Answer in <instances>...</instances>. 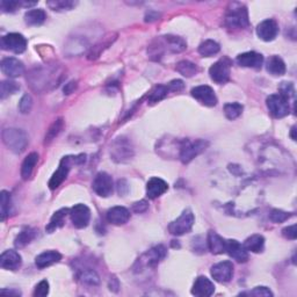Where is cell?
<instances>
[{
  "instance_id": "52a82bcc",
  "label": "cell",
  "mask_w": 297,
  "mask_h": 297,
  "mask_svg": "<svg viewBox=\"0 0 297 297\" xmlns=\"http://www.w3.org/2000/svg\"><path fill=\"white\" fill-rule=\"evenodd\" d=\"M195 217L190 209H186L182 211V214L179 217L168 225V231L173 234V236H182L192 230Z\"/></svg>"
},
{
  "instance_id": "ee69618b",
  "label": "cell",
  "mask_w": 297,
  "mask_h": 297,
  "mask_svg": "<svg viewBox=\"0 0 297 297\" xmlns=\"http://www.w3.org/2000/svg\"><path fill=\"white\" fill-rule=\"evenodd\" d=\"M291 216L292 215L290 214V212L282 211V210H280V209H273L269 214V218H270V221L274 223H282V222L287 221L288 218H290Z\"/></svg>"
},
{
  "instance_id": "f1b7e54d",
  "label": "cell",
  "mask_w": 297,
  "mask_h": 297,
  "mask_svg": "<svg viewBox=\"0 0 297 297\" xmlns=\"http://www.w3.org/2000/svg\"><path fill=\"white\" fill-rule=\"evenodd\" d=\"M243 245L247 252L260 253L263 251V247H265V238L261 234H253L245 240Z\"/></svg>"
},
{
  "instance_id": "7a4b0ae2",
  "label": "cell",
  "mask_w": 297,
  "mask_h": 297,
  "mask_svg": "<svg viewBox=\"0 0 297 297\" xmlns=\"http://www.w3.org/2000/svg\"><path fill=\"white\" fill-rule=\"evenodd\" d=\"M56 69L38 68L33 70L27 77L29 85L36 92H43L49 86H57L58 79L56 78Z\"/></svg>"
},
{
  "instance_id": "44dd1931",
  "label": "cell",
  "mask_w": 297,
  "mask_h": 297,
  "mask_svg": "<svg viewBox=\"0 0 297 297\" xmlns=\"http://www.w3.org/2000/svg\"><path fill=\"white\" fill-rule=\"evenodd\" d=\"M21 263H23V259L17 251L9 250L0 255V266L4 269L17 270L21 267Z\"/></svg>"
},
{
  "instance_id": "8992f818",
  "label": "cell",
  "mask_w": 297,
  "mask_h": 297,
  "mask_svg": "<svg viewBox=\"0 0 297 297\" xmlns=\"http://www.w3.org/2000/svg\"><path fill=\"white\" fill-rule=\"evenodd\" d=\"M111 156L116 163H126L134 156V148L126 137H119L111 146Z\"/></svg>"
},
{
  "instance_id": "f35d334b",
  "label": "cell",
  "mask_w": 297,
  "mask_h": 297,
  "mask_svg": "<svg viewBox=\"0 0 297 297\" xmlns=\"http://www.w3.org/2000/svg\"><path fill=\"white\" fill-rule=\"evenodd\" d=\"M64 128V121L63 119H57L55 122L51 124L49 129H48L47 134H46V141H45V144H49L54 141L55 138H56L62 130H63Z\"/></svg>"
},
{
  "instance_id": "6f0895ef",
  "label": "cell",
  "mask_w": 297,
  "mask_h": 297,
  "mask_svg": "<svg viewBox=\"0 0 297 297\" xmlns=\"http://www.w3.org/2000/svg\"><path fill=\"white\" fill-rule=\"evenodd\" d=\"M295 133H296V127H292V128H291V131H290V136H291V138H292V141H296Z\"/></svg>"
},
{
  "instance_id": "e575fe53",
  "label": "cell",
  "mask_w": 297,
  "mask_h": 297,
  "mask_svg": "<svg viewBox=\"0 0 297 297\" xmlns=\"http://www.w3.org/2000/svg\"><path fill=\"white\" fill-rule=\"evenodd\" d=\"M175 70H177L180 75L186 77V78H190V77L195 76L196 73L199 72V68H197V65L192 63V62L189 61L179 62L177 67H175Z\"/></svg>"
},
{
  "instance_id": "ac0fdd59",
  "label": "cell",
  "mask_w": 297,
  "mask_h": 297,
  "mask_svg": "<svg viewBox=\"0 0 297 297\" xmlns=\"http://www.w3.org/2000/svg\"><path fill=\"white\" fill-rule=\"evenodd\" d=\"M225 253H228L231 258L237 260L238 262H245L248 260V253L246 248L239 241L234 239L225 240Z\"/></svg>"
},
{
  "instance_id": "8d00e7d4",
  "label": "cell",
  "mask_w": 297,
  "mask_h": 297,
  "mask_svg": "<svg viewBox=\"0 0 297 297\" xmlns=\"http://www.w3.org/2000/svg\"><path fill=\"white\" fill-rule=\"evenodd\" d=\"M11 208H12L11 194L6 192V190H3L0 193V215H2V221H5L7 216H10Z\"/></svg>"
},
{
  "instance_id": "7c38bea8",
  "label": "cell",
  "mask_w": 297,
  "mask_h": 297,
  "mask_svg": "<svg viewBox=\"0 0 297 297\" xmlns=\"http://www.w3.org/2000/svg\"><path fill=\"white\" fill-rule=\"evenodd\" d=\"M70 217H71L72 224L77 229H84L89 225L91 219V210L85 204H76L69 211Z\"/></svg>"
},
{
  "instance_id": "603a6c76",
  "label": "cell",
  "mask_w": 297,
  "mask_h": 297,
  "mask_svg": "<svg viewBox=\"0 0 297 297\" xmlns=\"http://www.w3.org/2000/svg\"><path fill=\"white\" fill-rule=\"evenodd\" d=\"M168 189V185L166 181H164L160 178H151L146 185V195L149 199H157L163 195Z\"/></svg>"
},
{
  "instance_id": "74e56055",
  "label": "cell",
  "mask_w": 297,
  "mask_h": 297,
  "mask_svg": "<svg viewBox=\"0 0 297 297\" xmlns=\"http://www.w3.org/2000/svg\"><path fill=\"white\" fill-rule=\"evenodd\" d=\"M20 90V85L13 80H4V82L0 84V98L2 100L6 99L10 95L16 94L18 91Z\"/></svg>"
},
{
  "instance_id": "5b68a950",
  "label": "cell",
  "mask_w": 297,
  "mask_h": 297,
  "mask_svg": "<svg viewBox=\"0 0 297 297\" xmlns=\"http://www.w3.org/2000/svg\"><path fill=\"white\" fill-rule=\"evenodd\" d=\"M209 146V142L204 141V139H196V141H186L181 142L180 145V155L179 158L183 164H188L192 161L195 157L201 155L204 150Z\"/></svg>"
},
{
  "instance_id": "8fae6325",
  "label": "cell",
  "mask_w": 297,
  "mask_h": 297,
  "mask_svg": "<svg viewBox=\"0 0 297 297\" xmlns=\"http://www.w3.org/2000/svg\"><path fill=\"white\" fill-rule=\"evenodd\" d=\"M72 163H75V157L67 156L64 157V158H62L57 171L55 172L53 177H51V179L49 180V188L51 190H55L56 188H58V187L63 183L65 179H67Z\"/></svg>"
},
{
  "instance_id": "30bf717a",
  "label": "cell",
  "mask_w": 297,
  "mask_h": 297,
  "mask_svg": "<svg viewBox=\"0 0 297 297\" xmlns=\"http://www.w3.org/2000/svg\"><path fill=\"white\" fill-rule=\"evenodd\" d=\"M230 70H231V61L229 58H222L218 62L212 65L209 69V75L211 80H214L216 84H224L229 82L230 79Z\"/></svg>"
},
{
  "instance_id": "60d3db41",
  "label": "cell",
  "mask_w": 297,
  "mask_h": 297,
  "mask_svg": "<svg viewBox=\"0 0 297 297\" xmlns=\"http://www.w3.org/2000/svg\"><path fill=\"white\" fill-rule=\"evenodd\" d=\"M168 87L165 86V85H158L156 86L155 89L151 91V93L149 94L148 97V104L150 105H155L157 102H159L165 99L167 93H168Z\"/></svg>"
},
{
  "instance_id": "c3c4849f",
  "label": "cell",
  "mask_w": 297,
  "mask_h": 297,
  "mask_svg": "<svg viewBox=\"0 0 297 297\" xmlns=\"http://www.w3.org/2000/svg\"><path fill=\"white\" fill-rule=\"evenodd\" d=\"M280 92L281 95H283L284 98H287L289 100V98H292L295 95V90L294 86H292L291 83H281L280 85Z\"/></svg>"
},
{
  "instance_id": "d4e9b609",
  "label": "cell",
  "mask_w": 297,
  "mask_h": 297,
  "mask_svg": "<svg viewBox=\"0 0 297 297\" xmlns=\"http://www.w3.org/2000/svg\"><path fill=\"white\" fill-rule=\"evenodd\" d=\"M62 259V255L60 252L57 251H46L41 253V254L36 256L35 259V263L36 266L39 267L40 269L46 268V267H49L54 263L60 262Z\"/></svg>"
},
{
  "instance_id": "7bdbcfd3",
  "label": "cell",
  "mask_w": 297,
  "mask_h": 297,
  "mask_svg": "<svg viewBox=\"0 0 297 297\" xmlns=\"http://www.w3.org/2000/svg\"><path fill=\"white\" fill-rule=\"evenodd\" d=\"M20 7H24V0H20V2H18V0H3L0 3V9L5 13H13L17 10H19Z\"/></svg>"
},
{
  "instance_id": "9c48e42d",
  "label": "cell",
  "mask_w": 297,
  "mask_h": 297,
  "mask_svg": "<svg viewBox=\"0 0 297 297\" xmlns=\"http://www.w3.org/2000/svg\"><path fill=\"white\" fill-rule=\"evenodd\" d=\"M3 50L13 51L14 54H23L27 49V40L24 35L18 34V33H11L3 36L0 41Z\"/></svg>"
},
{
  "instance_id": "5bb4252c",
  "label": "cell",
  "mask_w": 297,
  "mask_h": 297,
  "mask_svg": "<svg viewBox=\"0 0 297 297\" xmlns=\"http://www.w3.org/2000/svg\"><path fill=\"white\" fill-rule=\"evenodd\" d=\"M190 93L194 99H196L200 104L207 106V107H214L217 105V97L210 86H196L190 91Z\"/></svg>"
},
{
  "instance_id": "d6a6232c",
  "label": "cell",
  "mask_w": 297,
  "mask_h": 297,
  "mask_svg": "<svg viewBox=\"0 0 297 297\" xmlns=\"http://www.w3.org/2000/svg\"><path fill=\"white\" fill-rule=\"evenodd\" d=\"M221 47L214 40H206L199 47V54L202 57H212L219 53Z\"/></svg>"
},
{
  "instance_id": "f546056e",
  "label": "cell",
  "mask_w": 297,
  "mask_h": 297,
  "mask_svg": "<svg viewBox=\"0 0 297 297\" xmlns=\"http://www.w3.org/2000/svg\"><path fill=\"white\" fill-rule=\"evenodd\" d=\"M47 19V14L43 10H31L25 14V23L28 26H41Z\"/></svg>"
},
{
  "instance_id": "f5cc1de1",
  "label": "cell",
  "mask_w": 297,
  "mask_h": 297,
  "mask_svg": "<svg viewBox=\"0 0 297 297\" xmlns=\"http://www.w3.org/2000/svg\"><path fill=\"white\" fill-rule=\"evenodd\" d=\"M160 17L158 12H155V11H149L145 14V21L146 23H152V21H156Z\"/></svg>"
},
{
  "instance_id": "f907efd6",
  "label": "cell",
  "mask_w": 297,
  "mask_h": 297,
  "mask_svg": "<svg viewBox=\"0 0 297 297\" xmlns=\"http://www.w3.org/2000/svg\"><path fill=\"white\" fill-rule=\"evenodd\" d=\"M282 234L285 238H288V239H291V240H295L296 237H297V230H296V225H290V226H287V228H284L282 230Z\"/></svg>"
},
{
  "instance_id": "2e32d148",
  "label": "cell",
  "mask_w": 297,
  "mask_h": 297,
  "mask_svg": "<svg viewBox=\"0 0 297 297\" xmlns=\"http://www.w3.org/2000/svg\"><path fill=\"white\" fill-rule=\"evenodd\" d=\"M0 68H2L4 75L10 77V78H17V77L24 75L25 72V65L23 62L14 57L4 58Z\"/></svg>"
},
{
  "instance_id": "bcb514c9",
  "label": "cell",
  "mask_w": 297,
  "mask_h": 297,
  "mask_svg": "<svg viewBox=\"0 0 297 297\" xmlns=\"http://www.w3.org/2000/svg\"><path fill=\"white\" fill-rule=\"evenodd\" d=\"M240 295H252V296H258V297H272L273 292L269 290V288L267 287H255L253 290L250 292H243Z\"/></svg>"
},
{
  "instance_id": "4dcf8cb0",
  "label": "cell",
  "mask_w": 297,
  "mask_h": 297,
  "mask_svg": "<svg viewBox=\"0 0 297 297\" xmlns=\"http://www.w3.org/2000/svg\"><path fill=\"white\" fill-rule=\"evenodd\" d=\"M267 71L273 76H282L285 73V64L281 57L272 56L267 61Z\"/></svg>"
},
{
  "instance_id": "b9f144b4",
  "label": "cell",
  "mask_w": 297,
  "mask_h": 297,
  "mask_svg": "<svg viewBox=\"0 0 297 297\" xmlns=\"http://www.w3.org/2000/svg\"><path fill=\"white\" fill-rule=\"evenodd\" d=\"M243 105L238 104V102H231V104H226L224 106V114L226 119L229 120H236L243 113Z\"/></svg>"
},
{
  "instance_id": "d590c367",
  "label": "cell",
  "mask_w": 297,
  "mask_h": 297,
  "mask_svg": "<svg viewBox=\"0 0 297 297\" xmlns=\"http://www.w3.org/2000/svg\"><path fill=\"white\" fill-rule=\"evenodd\" d=\"M47 6L50 10L56 11V12H63V11H71L77 6V2L73 0H51L47 2Z\"/></svg>"
},
{
  "instance_id": "681fc988",
  "label": "cell",
  "mask_w": 297,
  "mask_h": 297,
  "mask_svg": "<svg viewBox=\"0 0 297 297\" xmlns=\"http://www.w3.org/2000/svg\"><path fill=\"white\" fill-rule=\"evenodd\" d=\"M149 208V203L146 202L145 200H141L138 202H135L133 204V211L136 212V214H142V212H145Z\"/></svg>"
},
{
  "instance_id": "ba28073f",
  "label": "cell",
  "mask_w": 297,
  "mask_h": 297,
  "mask_svg": "<svg viewBox=\"0 0 297 297\" xmlns=\"http://www.w3.org/2000/svg\"><path fill=\"white\" fill-rule=\"evenodd\" d=\"M266 104L269 113L275 119H282V117L289 115V113H290L289 100L280 93L269 95L267 98Z\"/></svg>"
},
{
  "instance_id": "3957f363",
  "label": "cell",
  "mask_w": 297,
  "mask_h": 297,
  "mask_svg": "<svg viewBox=\"0 0 297 297\" xmlns=\"http://www.w3.org/2000/svg\"><path fill=\"white\" fill-rule=\"evenodd\" d=\"M225 26L231 29H243L250 25L246 6L240 3H231L224 18Z\"/></svg>"
},
{
  "instance_id": "7402d4cb",
  "label": "cell",
  "mask_w": 297,
  "mask_h": 297,
  "mask_svg": "<svg viewBox=\"0 0 297 297\" xmlns=\"http://www.w3.org/2000/svg\"><path fill=\"white\" fill-rule=\"evenodd\" d=\"M107 221L114 225H123L130 219V211L124 207H113L107 211Z\"/></svg>"
},
{
  "instance_id": "11a10c76",
  "label": "cell",
  "mask_w": 297,
  "mask_h": 297,
  "mask_svg": "<svg viewBox=\"0 0 297 297\" xmlns=\"http://www.w3.org/2000/svg\"><path fill=\"white\" fill-rule=\"evenodd\" d=\"M77 89V82H75V80H72V82L68 83L67 85H65L64 87V93L65 94H71L73 91H75Z\"/></svg>"
},
{
  "instance_id": "9a60e30c",
  "label": "cell",
  "mask_w": 297,
  "mask_h": 297,
  "mask_svg": "<svg viewBox=\"0 0 297 297\" xmlns=\"http://www.w3.org/2000/svg\"><path fill=\"white\" fill-rule=\"evenodd\" d=\"M211 276L214 280L221 283H226L231 281L233 276V265L231 261H222L211 267Z\"/></svg>"
},
{
  "instance_id": "277c9868",
  "label": "cell",
  "mask_w": 297,
  "mask_h": 297,
  "mask_svg": "<svg viewBox=\"0 0 297 297\" xmlns=\"http://www.w3.org/2000/svg\"><path fill=\"white\" fill-rule=\"evenodd\" d=\"M3 142L12 152L21 153L27 148L29 138L24 130L10 128L3 131Z\"/></svg>"
},
{
  "instance_id": "484cf974",
  "label": "cell",
  "mask_w": 297,
  "mask_h": 297,
  "mask_svg": "<svg viewBox=\"0 0 297 297\" xmlns=\"http://www.w3.org/2000/svg\"><path fill=\"white\" fill-rule=\"evenodd\" d=\"M208 247L214 254H222L225 253V239L219 236L215 231H209L208 233Z\"/></svg>"
},
{
  "instance_id": "4316f807",
  "label": "cell",
  "mask_w": 297,
  "mask_h": 297,
  "mask_svg": "<svg viewBox=\"0 0 297 297\" xmlns=\"http://www.w3.org/2000/svg\"><path fill=\"white\" fill-rule=\"evenodd\" d=\"M116 34H108L106 35L104 40H101L98 45H95L92 48L91 51L89 53V60H97L98 57H100V55L104 53V51L107 49V48L113 45L116 40Z\"/></svg>"
},
{
  "instance_id": "cb8c5ba5",
  "label": "cell",
  "mask_w": 297,
  "mask_h": 297,
  "mask_svg": "<svg viewBox=\"0 0 297 297\" xmlns=\"http://www.w3.org/2000/svg\"><path fill=\"white\" fill-rule=\"evenodd\" d=\"M166 248L163 245H158V246L152 247L151 250L148 251L143 255V258L145 260V265L149 267H156L158 263L166 256Z\"/></svg>"
},
{
  "instance_id": "6da1fadb",
  "label": "cell",
  "mask_w": 297,
  "mask_h": 297,
  "mask_svg": "<svg viewBox=\"0 0 297 297\" xmlns=\"http://www.w3.org/2000/svg\"><path fill=\"white\" fill-rule=\"evenodd\" d=\"M187 43L183 39L174 35H165L152 41L148 49L149 56L155 61H159L163 57L165 51H170L172 54H179L186 50Z\"/></svg>"
},
{
  "instance_id": "ab89813d",
  "label": "cell",
  "mask_w": 297,
  "mask_h": 297,
  "mask_svg": "<svg viewBox=\"0 0 297 297\" xmlns=\"http://www.w3.org/2000/svg\"><path fill=\"white\" fill-rule=\"evenodd\" d=\"M79 280L82 281L84 284L87 285H98L100 283V277H99L98 273L91 268L82 270V272L79 273Z\"/></svg>"
},
{
  "instance_id": "1f68e13d",
  "label": "cell",
  "mask_w": 297,
  "mask_h": 297,
  "mask_svg": "<svg viewBox=\"0 0 297 297\" xmlns=\"http://www.w3.org/2000/svg\"><path fill=\"white\" fill-rule=\"evenodd\" d=\"M69 211H70L69 209L63 208V209H61V210L55 212L54 216L50 219L49 224H48V226L46 228L48 232L51 233L56 229L62 228V226L64 225V219H65V217H67V215L69 214Z\"/></svg>"
},
{
  "instance_id": "7dc6e473",
  "label": "cell",
  "mask_w": 297,
  "mask_h": 297,
  "mask_svg": "<svg viewBox=\"0 0 297 297\" xmlns=\"http://www.w3.org/2000/svg\"><path fill=\"white\" fill-rule=\"evenodd\" d=\"M49 294V282L47 280H43L35 287L34 296L36 297H45Z\"/></svg>"
},
{
  "instance_id": "4fadbf2b",
  "label": "cell",
  "mask_w": 297,
  "mask_h": 297,
  "mask_svg": "<svg viewBox=\"0 0 297 297\" xmlns=\"http://www.w3.org/2000/svg\"><path fill=\"white\" fill-rule=\"evenodd\" d=\"M93 190L101 197H108L112 195L114 185L111 175L106 172H99L93 180Z\"/></svg>"
},
{
  "instance_id": "83f0119b",
  "label": "cell",
  "mask_w": 297,
  "mask_h": 297,
  "mask_svg": "<svg viewBox=\"0 0 297 297\" xmlns=\"http://www.w3.org/2000/svg\"><path fill=\"white\" fill-rule=\"evenodd\" d=\"M39 161V155L36 152H32L26 157L24 160L23 166H21V177H23L24 180H28L29 178L32 177L33 171H34V167L36 166Z\"/></svg>"
},
{
  "instance_id": "ffe728a7",
  "label": "cell",
  "mask_w": 297,
  "mask_h": 297,
  "mask_svg": "<svg viewBox=\"0 0 297 297\" xmlns=\"http://www.w3.org/2000/svg\"><path fill=\"white\" fill-rule=\"evenodd\" d=\"M215 292V284L206 276H199L194 282L192 294L199 297H209Z\"/></svg>"
},
{
  "instance_id": "816d5d0a",
  "label": "cell",
  "mask_w": 297,
  "mask_h": 297,
  "mask_svg": "<svg viewBox=\"0 0 297 297\" xmlns=\"http://www.w3.org/2000/svg\"><path fill=\"white\" fill-rule=\"evenodd\" d=\"M167 87H168V91L171 92H180L183 90L185 85H183L182 80L177 79V80H172V82L167 85Z\"/></svg>"
},
{
  "instance_id": "f6af8a7d",
  "label": "cell",
  "mask_w": 297,
  "mask_h": 297,
  "mask_svg": "<svg viewBox=\"0 0 297 297\" xmlns=\"http://www.w3.org/2000/svg\"><path fill=\"white\" fill-rule=\"evenodd\" d=\"M33 99L29 94H25L19 102V109L23 114H28L32 111Z\"/></svg>"
},
{
  "instance_id": "db71d44e",
  "label": "cell",
  "mask_w": 297,
  "mask_h": 297,
  "mask_svg": "<svg viewBox=\"0 0 297 297\" xmlns=\"http://www.w3.org/2000/svg\"><path fill=\"white\" fill-rule=\"evenodd\" d=\"M119 288H120L119 280H117L115 276L111 277V280H109V290L117 292V291H119Z\"/></svg>"
},
{
  "instance_id": "e0dca14e",
  "label": "cell",
  "mask_w": 297,
  "mask_h": 297,
  "mask_svg": "<svg viewBox=\"0 0 297 297\" xmlns=\"http://www.w3.org/2000/svg\"><path fill=\"white\" fill-rule=\"evenodd\" d=\"M278 33V25L273 19H267L260 23L256 27V34L262 41L270 42L275 40Z\"/></svg>"
},
{
  "instance_id": "836d02e7",
  "label": "cell",
  "mask_w": 297,
  "mask_h": 297,
  "mask_svg": "<svg viewBox=\"0 0 297 297\" xmlns=\"http://www.w3.org/2000/svg\"><path fill=\"white\" fill-rule=\"evenodd\" d=\"M36 237V230L33 228H25L21 232L18 234L14 241V245L17 247H25L26 245H28L31 241Z\"/></svg>"
},
{
  "instance_id": "9f6ffc18",
  "label": "cell",
  "mask_w": 297,
  "mask_h": 297,
  "mask_svg": "<svg viewBox=\"0 0 297 297\" xmlns=\"http://www.w3.org/2000/svg\"><path fill=\"white\" fill-rule=\"evenodd\" d=\"M2 294L20 296L21 295V291L20 290H9V289H2Z\"/></svg>"
},
{
  "instance_id": "d6986e66",
  "label": "cell",
  "mask_w": 297,
  "mask_h": 297,
  "mask_svg": "<svg viewBox=\"0 0 297 297\" xmlns=\"http://www.w3.org/2000/svg\"><path fill=\"white\" fill-rule=\"evenodd\" d=\"M237 63L243 68L251 69H261L263 63V57L261 54L255 53V51H248V53L240 54L237 57Z\"/></svg>"
}]
</instances>
